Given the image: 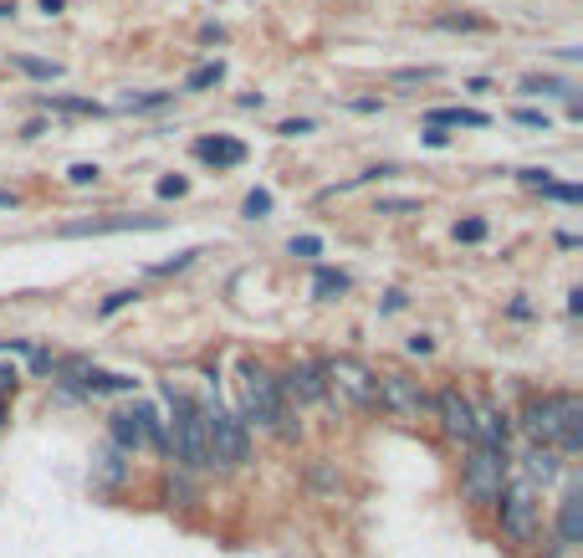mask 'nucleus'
<instances>
[{
  "mask_svg": "<svg viewBox=\"0 0 583 558\" xmlns=\"http://www.w3.org/2000/svg\"><path fill=\"white\" fill-rule=\"evenodd\" d=\"M522 431L532 436V446H553L558 456L583 451V400L578 395H543L527 400L522 410Z\"/></svg>",
  "mask_w": 583,
  "mask_h": 558,
  "instance_id": "obj_1",
  "label": "nucleus"
},
{
  "mask_svg": "<svg viewBox=\"0 0 583 558\" xmlns=\"http://www.w3.org/2000/svg\"><path fill=\"white\" fill-rule=\"evenodd\" d=\"M241 405H246V420L261 425V431H277V436H297V425H292V410H287V395H282V384L272 369H261V364H241Z\"/></svg>",
  "mask_w": 583,
  "mask_h": 558,
  "instance_id": "obj_2",
  "label": "nucleus"
},
{
  "mask_svg": "<svg viewBox=\"0 0 583 558\" xmlns=\"http://www.w3.org/2000/svg\"><path fill=\"white\" fill-rule=\"evenodd\" d=\"M164 400L174 405V431H169V451L185 461L190 471H210V446H205V415L190 395H179L174 384L164 390Z\"/></svg>",
  "mask_w": 583,
  "mask_h": 558,
  "instance_id": "obj_3",
  "label": "nucleus"
},
{
  "mask_svg": "<svg viewBox=\"0 0 583 558\" xmlns=\"http://www.w3.org/2000/svg\"><path fill=\"white\" fill-rule=\"evenodd\" d=\"M205 415V446H210V466L220 471H236L246 456H251V436H246V420L220 410V405H200Z\"/></svg>",
  "mask_w": 583,
  "mask_h": 558,
  "instance_id": "obj_4",
  "label": "nucleus"
},
{
  "mask_svg": "<svg viewBox=\"0 0 583 558\" xmlns=\"http://www.w3.org/2000/svg\"><path fill=\"white\" fill-rule=\"evenodd\" d=\"M374 379H379V374H374L364 359H353V354H338V359L323 364L328 395H338V400L353 405V410H369V405H374Z\"/></svg>",
  "mask_w": 583,
  "mask_h": 558,
  "instance_id": "obj_5",
  "label": "nucleus"
},
{
  "mask_svg": "<svg viewBox=\"0 0 583 558\" xmlns=\"http://www.w3.org/2000/svg\"><path fill=\"white\" fill-rule=\"evenodd\" d=\"M497 507H502V538L507 543H532L537 538V528H543V502H537V487L512 482V487H502Z\"/></svg>",
  "mask_w": 583,
  "mask_h": 558,
  "instance_id": "obj_6",
  "label": "nucleus"
},
{
  "mask_svg": "<svg viewBox=\"0 0 583 558\" xmlns=\"http://www.w3.org/2000/svg\"><path fill=\"white\" fill-rule=\"evenodd\" d=\"M461 487H466L471 502L491 507V502L502 497V487H507V451L471 446V456H466V466H461Z\"/></svg>",
  "mask_w": 583,
  "mask_h": 558,
  "instance_id": "obj_7",
  "label": "nucleus"
},
{
  "mask_svg": "<svg viewBox=\"0 0 583 558\" xmlns=\"http://www.w3.org/2000/svg\"><path fill=\"white\" fill-rule=\"evenodd\" d=\"M374 405L389 410V415H399V420H420L430 410V395L420 390V379H410V374H384V379H374Z\"/></svg>",
  "mask_w": 583,
  "mask_h": 558,
  "instance_id": "obj_8",
  "label": "nucleus"
},
{
  "mask_svg": "<svg viewBox=\"0 0 583 558\" xmlns=\"http://www.w3.org/2000/svg\"><path fill=\"white\" fill-rule=\"evenodd\" d=\"M430 410L440 415V425H445V436L451 441H476V405L461 395V390H440L435 400H430Z\"/></svg>",
  "mask_w": 583,
  "mask_h": 558,
  "instance_id": "obj_9",
  "label": "nucleus"
},
{
  "mask_svg": "<svg viewBox=\"0 0 583 558\" xmlns=\"http://www.w3.org/2000/svg\"><path fill=\"white\" fill-rule=\"evenodd\" d=\"M164 216H103V221H72L57 226V236H118V231H159Z\"/></svg>",
  "mask_w": 583,
  "mask_h": 558,
  "instance_id": "obj_10",
  "label": "nucleus"
},
{
  "mask_svg": "<svg viewBox=\"0 0 583 558\" xmlns=\"http://www.w3.org/2000/svg\"><path fill=\"white\" fill-rule=\"evenodd\" d=\"M282 384V395H292L297 405H318L323 395H328V384H323V364H292L287 369V379H277Z\"/></svg>",
  "mask_w": 583,
  "mask_h": 558,
  "instance_id": "obj_11",
  "label": "nucleus"
},
{
  "mask_svg": "<svg viewBox=\"0 0 583 558\" xmlns=\"http://www.w3.org/2000/svg\"><path fill=\"white\" fill-rule=\"evenodd\" d=\"M195 159H205V164H215V169H236V164H246V144L231 139V134L195 139Z\"/></svg>",
  "mask_w": 583,
  "mask_h": 558,
  "instance_id": "obj_12",
  "label": "nucleus"
},
{
  "mask_svg": "<svg viewBox=\"0 0 583 558\" xmlns=\"http://www.w3.org/2000/svg\"><path fill=\"white\" fill-rule=\"evenodd\" d=\"M471 446H486V451H507V415L497 405H476V441Z\"/></svg>",
  "mask_w": 583,
  "mask_h": 558,
  "instance_id": "obj_13",
  "label": "nucleus"
},
{
  "mask_svg": "<svg viewBox=\"0 0 583 558\" xmlns=\"http://www.w3.org/2000/svg\"><path fill=\"white\" fill-rule=\"evenodd\" d=\"M522 471H527V487H537V482H553L558 471H563V456L553 451V446H532L527 456H522Z\"/></svg>",
  "mask_w": 583,
  "mask_h": 558,
  "instance_id": "obj_14",
  "label": "nucleus"
},
{
  "mask_svg": "<svg viewBox=\"0 0 583 558\" xmlns=\"http://www.w3.org/2000/svg\"><path fill=\"white\" fill-rule=\"evenodd\" d=\"M558 543H563V548L583 543V492H578V487H573V492L563 497V507H558Z\"/></svg>",
  "mask_w": 583,
  "mask_h": 558,
  "instance_id": "obj_15",
  "label": "nucleus"
},
{
  "mask_svg": "<svg viewBox=\"0 0 583 558\" xmlns=\"http://www.w3.org/2000/svg\"><path fill=\"white\" fill-rule=\"evenodd\" d=\"M491 118L481 108H430L425 113V128H486Z\"/></svg>",
  "mask_w": 583,
  "mask_h": 558,
  "instance_id": "obj_16",
  "label": "nucleus"
},
{
  "mask_svg": "<svg viewBox=\"0 0 583 558\" xmlns=\"http://www.w3.org/2000/svg\"><path fill=\"white\" fill-rule=\"evenodd\" d=\"M47 113H77V118H103V103H93V98H67V93H41L36 98Z\"/></svg>",
  "mask_w": 583,
  "mask_h": 558,
  "instance_id": "obj_17",
  "label": "nucleus"
},
{
  "mask_svg": "<svg viewBox=\"0 0 583 558\" xmlns=\"http://www.w3.org/2000/svg\"><path fill=\"white\" fill-rule=\"evenodd\" d=\"M353 282H348V272H338V267H318V277H312V292L323 297V303H333L338 292H348Z\"/></svg>",
  "mask_w": 583,
  "mask_h": 558,
  "instance_id": "obj_18",
  "label": "nucleus"
},
{
  "mask_svg": "<svg viewBox=\"0 0 583 558\" xmlns=\"http://www.w3.org/2000/svg\"><path fill=\"white\" fill-rule=\"evenodd\" d=\"M169 103H174V93L159 88V93H128L118 108H123V113H154V108H169Z\"/></svg>",
  "mask_w": 583,
  "mask_h": 558,
  "instance_id": "obj_19",
  "label": "nucleus"
},
{
  "mask_svg": "<svg viewBox=\"0 0 583 558\" xmlns=\"http://www.w3.org/2000/svg\"><path fill=\"white\" fill-rule=\"evenodd\" d=\"M220 77H226V62H205V67H195L185 77V93H205V88H215Z\"/></svg>",
  "mask_w": 583,
  "mask_h": 558,
  "instance_id": "obj_20",
  "label": "nucleus"
},
{
  "mask_svg": "<svg viewBox=\"0 0 583 558\" xmlns=\"http://www.w3.org/2000/svg\"><path fill=\"white\" fill-rule=\"evenodd\" d=\"M11 67L26 72V77H41V82H57V77H62L57 62H36V57H11Z\"/></svg>",
  "mask_w": 583,
  "mask_h": 558,
  "instance_id": "obj_21",
  "label": "nucleus"
},
{
  "mask_svg": "<svg viewBox=\"0 0 583 558\" xmlns=\"http://www.w3.org/2000/svg\"><path fill=\"white\" fill-rule=\"evenodd\" d=\"M522 93H563V98H568V93H578V88H573V82H563V77H527Z\"/></svg>",
  "mask_w": 583,
  "mask_h": 558,
  "instance_id": "obj_22",
  "label": "nucleus"
},
{
  "mask_svg": "<svg viewBox=\"0 0 583 558\" xmlns=\"http://www.w3.org/2000/svg\"><path fill=\"white\" fill-rule=\"evenodd\" d=\"M195 256H205V251H200V246H190V251H179L174 262H154V267H149V277H174V272H185V267L195 262Z\"/></svg>",
  "mask_w": 583,
  "mask_h": 558,
  "instance_id": "obj_23",
  "label": "nucleus"
},
{
  "mask_svg": "<svg viewBox=\"0 0 583 558\" xmlns=\"http://www.w3.org/2000/svg\"><path fill=\"white\" fill-rule=\"evenodd\" d=\"M537 190H543L548 200H563V205H578V200H583V190H578V185H558V180H543Z\"/></svg>",
  "mask_w": 583,
  "mask_h": 558,
  "instance_id": "obj_24",
  "label": "nucleus"
},
{
  "mask_svg": "<svg viewBox=\"0 0 583 558\" xmlns=\"http://www.w3.org/2000/svg\"><path fill=\"white\" fill-rule=\"evenodd\" d=\"M128 303H139V292H133V287H123V292H108L98 313H103V318H113V313H123Z\"/></svg>",
  "mask_w": 583,
  "mask_h": 558,
  "instance_id": "obj_25",
  "label": "nucleus"
},
{
  "mask_svg": "<svg viewBox=\"0 0 583 558\" xmlns=\"http://www.w3.org/2000/svg\"><path fill=\"white\" fill-rule=\"evenodd\" d=\"M164 497L179 502V507H190V502H195V487H190L185 477H169V482H164Z\"/></svg>",
  "mask_w": 583,
  "mask_h": 558,
  "instance_id": "obj_26",
  "label": "nucleus"
},
{
  "mask_svg": "<svg viewBox=\"0 0 583 558\" xmlns=\"http://www.w3.org/2000/svg\"><path fill=\"white\" fill-rule=\"evenodd\" d=\"M456 241H466V246L486 241V221H481V216H471V221H456Z\"/></svg>",
  "mask_w": 583,
  "mask_h": 558,
  "instance_id": "obj_27",
  "label": "nucleus"
},
{
  "mask_svg": "<svg viewBox=\"0 0 583 558\" xmlns=\"http://www.w3.org/2000/svg\"><path fill=\"white\" fill-rule=\"evenodd\" d=\"M67 180H72V185H98V180H103V169H98V164H72V169H67Z\"/></svg>",
  "mask_w": 583,
  "mask_h": 558,
  "instance_id": "obj_28",
  "label": "nucleus"
},
{
  "mask_svg": "<svg viewBox=\"0 0 583 558\" xmlns=\"http://www.w3.org/2000/svg\"><path fill=\"white\" fill-rule=\"evenodd\" d=\"M312 487H318V492H338L343 482H338L333 471H328V461H318V466H312Z\"/></svg>",
  "mask_w": 583,
  "mask_h": 558,
  "instance_id": "obj_29",
  "label": "nucleus"
},
{
  "mask_svg": "<svg viewBox=\"0 0 583 558\" xmlns=\"http://www.w3.org/2000/svg\"><path fill=\"white\" fill-rule=\"evenodd\" d=\"M266 210H272V190H251L246 195V216L256 221V216H266Z\"/></svg>",
  "mask_w": 583,
  "mask_h": 558,
  "instance_id": "obj_30",
  "label": "nucleus"
},
{
  "mask_svg": "<svg viewBox=\"0 0 583 558\" xmlns=\"http://www.w3.org/2000/svg\"><path fill=\"white\" fill-rule=\"evenodd\" d=\"M118 477H123V461L108 451V456H103V466H98V482H103V487H113Z\"/></svg>",
  "mask_w": 583,
  "mask_h": 558,
  "instance_id": "obj_31",
  "label": "nucleus"
},
{
  "mask_svg": "<svg viewBox=\"0 0 583 558\" xmlns=\"http://www.w3.org/2000/svg\"><path fill=\"white\" fill-rule=\"evenodd\" d=\"M185 190H190V180H185V175H164V180H159V195H164V200H179Z\"/></svg>",
  "mask_w": 583,
  "mask_h": 558,
  "instance_id": "obj_32",
  "label": "nucleus"
},
{
  "mask_svg": "<svg viewBox=\"0 0 583 558\" xmlns=\"http://www.w3.org/2000/svg\"><path fill=\"white\" fill-rule=\"evenodd\" d=\"M440 26H451V31H481L486 21L481 16H440Z\"/></svg>",
  "mask_w": 583,
  "mask_h": 558,
  "instance_id": "obj_33",
  "label": "nucleus"
},
{
  "mask_svg": "<svg viewBox=\"0 0 583 558\" xmlns=\"http://www.w3.org/2000/svg\"><path fill=\"white\" fill-rule=\"evenodd\" d=\"M517 123H527V128H543V134H548V113H543V108H517Z\"/></svg>",
  "mask_w": 583,
  "mask_h": 558,
  "instance_id": "obj_34",
  "label": "nucleus"
},
{
  "mask_svg": "<svg viewBox=\"0 0 583 558\" xmlns=\"http://www.w3.org/2000/svg\"><path fill=\"white\" fill-rule=\"evenodd\" d=\"M318 251H323L318 236H292V256H318Z\"/></svg>",
  "mask_w": 583,
  "mask_h": 558,
  "instance_id": "obj_35",
  "label": "nucleus"
},
{
  "mask_svg": "<svg viewBox=\"0 0 583 558\" xmlns=\"http://www.w3.org/2000/svg\"><path fill=\"white\" fill-rule=\"evenodd\" d=\"M405 210H420V200H379V216H405Z\"/></svg>",
  "mask_w": 583,
  "mask_h": 558,
  "instance_id": "obj_36",
  "label": "nucleus"
},
{
  "mask_svg": "<svg viewBox=\"0 0 583 558\" xmlns=\"http://www.w3.org/2000/svg\"><path fill=\"white\" fill-rule=\"evenodd\" d=\"M435 77V67H399L394 72V82H430Z\"/></svg>",
  "mask_w": 583,
  "mask_h": 558,
  "instance_id": "obj_37",
  "label": "nucleus"
},
{
  "mask_svg": "<svg viewBox=\"0 0 583 558\" xmlns=\"http://www.w3.org/2000/svg\"><path fill=\"white\" fill-rule=\"evenodd\" d=\"M282 139H297V134H312V118H287L282 128H277Z\"/></svg>",
  "mask_w": 583,
  "mask_h": 558,
  "instance_id": "obj_38",
  "label": "nucleus"
},
{
  "mask_svg": "<svg viewBox=\"0 0 583 558\" xmlns=\"http://www.w3.org/2000/svg\"><path fill=\"white\" fill-rule=\"evenodd\" d=\"M425 144L430 149H445V144H451V134H445V128H425Z\"/></svg>",
  "mask_w": 583,
  "mask_h": 558,
  "instance_id": "obj_39",
  "label": "nucleus"
},
{
  "mask_svg": "<svg viewBox=\"0 0 583 558\" xmlns=\"http://www.w3.org/2000/svg\"><path fill=\"white\" fill-rule=\"evenodd\" d=\"M405 303H410L405 292H384V313H399V308H405Z\"/></svg>",
  "mask_w": 583,
  "mask_h": 558,
  "instance_id": "obj_40",
  "label": "nucleus"
},
{
  "mask_svg": "<svg viewBox=\"0 0 583 558\" xmlns=\"http://www.w3.org/2000/svg\"><path fill=\"white\" fill-rule=\"evenodd\" d=\"M430 349H435V338H425V333L410 338V354H430Z\"/></svg>",
  "mask_w": 583,
  "mask_h": 558,
  "instance_id": "obj_41",
  "label": "nucleus"
},
{
  "mask_svg": "<svg viewBox=\"0 0 583 558\" xmlns=\"http://www.w3.org/2000/svg\"><path fill=\"white\" fill-rule=\"evenodd\" d=\"M348 108H353V113H379V98H353Z\"/></svg>",
  "mask_w": 583,
  "mask_h": 558,
  "instance_id": "obj_42",
  "label": "nucleus"
},
{
  "mask_svg": "<svg viewBox=\"0 0 583 558\" xmlns=\"http://www.w3.org/2000/svg\"><path fill=\"white\" fill-rule=\"evenodd\" d=\"M16 390V369H0V395H11Z\"/></svg>",
  "mask_w": 583,
  "mask_h": 558,
  "instance_id": "obj_43",
  "label": "nucleus"
},
{
  "mask_svg": "<svg viewBox=\"0 0 583 558\" xmlns=\"http://www.w3.org/2000/svg\"><path fill=\"white\" fill-rule=\"evenodd\" d=\"M21 205V195H11V190H0V210H16Z\"/></svg>",
  "mask_w": 583,
  "mask_h": 558,
  "instance_id": "obj_44",
  "label": "nucleus"
},
{
  "mask_svg": "<svg viewBox=\"0 0 583 558\" xmlns=\"http://www.w3.org/2000/svg\"><path fill=\"white\" fill-rule=\"evenodd\" d=\"M41 11H47V16H57V11H62V0H41Z\"/></svg>",
  "mask_w": 583,
  "mask_h": 558,
  "instance_id": "obj_45",
  "label": "nucleus"
},
{
  "mask_svg": "<svg viewBox=\"0 0 583 558\" xmlns=\"http://www.w3.org/2000/svg\"><path fill=\"white\" fill-rule=\"evenodd\" d=\"M0 420H6V400H0Z\"/></svg>",
  "mask_w": 583,
  "mask_h": 558,
  "instance_id": "obj_46",
  "label": "nucleus"
}]
</instances>
